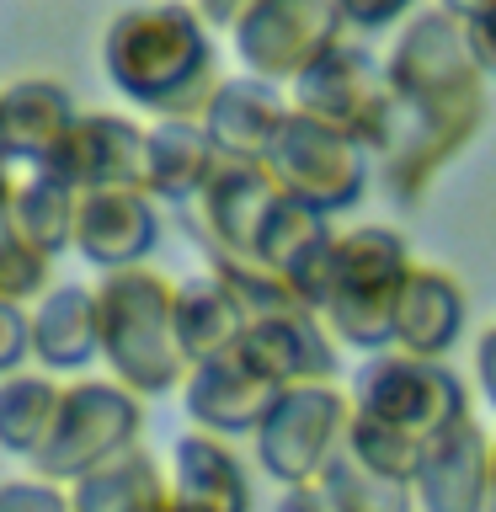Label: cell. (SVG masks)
I'll return each instance as SVG.
<instances>
[{
    "label": "cell",
    "mask_w": 496,
    "mask_h": 512,
    "mask_svg": "<svg viewBox=\"0 0 496 512\" xmlns=\"http://www.w3.org/2000/svg\"><path fill=\"white\" fill-rule=\"evenodd\" d=\"M288 107H294L299 118H315V123L336 128V134L358 139L363 150L379 160L384 139H390V123H395L390 70H384L363 43H342V48H331L315 70H304L294 86H288Z\"/></svg>",
    "instance_id": "obj_8"
},
{
    "label": "cell",
    "mask_w": 496,
    "mask_h": 512,
    "mask_svg": "<svg viewBox=\"0 0 496 512\" xmlns=\"http://www.w3.org/2000/svg\"><path fill=\"white\" fill-rule=\"evenodd\" d=\"M160 246V203L144 187H102L80 192L75 219V256L96 272L144 267Z\"/></svg>",
    "instance_id": "obj_13"
},
{
    "label": "cell",
    "mask_w": 496,
    "mask_h": 512,
    "mask_svg": "<svg viewBox=\"0 0 496 512\" xmlns=\"http://www.w3.org/2000/svg\"><path fill=\"white\" fill-rule=\"evenodd\" d=\"M384 70H390V91H395V123L374 166L390 203L411 208L427 198L438 171L454 166L486 128L491 75L475 59L470 27H459L438 6H422L400 22Z\"/></svg>",
    "instance_id": "obj_1"
},
{
    "label": "cell",
    "mask_w": 496,
    "mask_h": 512,
    "mask_svg": "<svg viewBox=\"0 0 496 512\" xmlns=\"http://www.w3.org/2000/svg\"><path fill=\"white\" fill-rule=\"evenodd\" d=\"M336 347L342 342L315 310H283L251 320L240 358L278 390H294V384H336Z\"/></svg>",
    "instance_id": "obj_16"
},
{
    "label": "cell",
    "mask_w": 496,
    "mask_h": 512,
    "mask_svg": "<svg viewBox=\"0 0 496 512\" xmlns=\"http://www.w3.org/2000/svg\"><path fill=\"white\" fill-rule=\"evenodd\" d=\"M166 512H198V507H187V502H176V496H171V502H166Z\"/></svg>",
    "instance_id": "obj_42"
},
{
    "label": "cell",
    "mask_w": 496,
    "mask_h": 512,
    "mask_svg": "<svg viewBox=\"0 0 496 512\" xmlns=\"http://www.w3.org/2000/svg\"><path fill=\"white\" fill-rule=\"evenodd\" d=\"M352 411L374 416V422H390L411 438H443L448 427H459L470 411V384H464L448 363L432 358H411V352H374V358L358 363V374L347 379Z\"/></svg>",
    "instance_id": "obj_5"
},
{
    "label": "cell",
    "mask_w": 496,
    "mask_h": 512,
    "mask_svg": "<svg viewBox=\"0 0 496 512\" xmlns=\"http://www.w3.org/2000/svg\"><path fill=\"white\" fill-rule=\"evenodd\" d=\"M219 166H224V155L214 150L203 118L150 123V171H144V187H150L155 203H166L182 214V208L219 176Z\"/></svg>",
    "instance_id": "obj_22"
},
{
    "label": "cell",
    "mask_w": 496,
    "mask_h": 512,
    "mask_svg": "<svg viewBox=\"0 0 496 512\" xmlns=\"http://www.w3.org/2000/svg\"><path fill=\"white\" fill-rule=\"evenodd\" d=\"M43 171L70 182L75 192L144 187V171H150V128H139L123 112H80L75 134L64 139V150Z\"/></svg>",
    "instance_id": "obj_12"
},
{
    "label": "cell",
    "mask_w": 496,
    "mask_h": 512,
    "mask_svg": "<svg viewBox=\"0 0 496 512\" xmlns=\"http://www.w3.org/2000/svg\"><path fill=\"white\" fill-rule=\"evenodd\" d=\"M0 512H70V491L43 475L0 480Z\"/></svg>",
    "instance_id": "obj_31"
},
{
    "label": "cell",
    "mask_w": 496,
    "mask_h": 512,
    "mask_svg": "<svg viewBox=\"0 0 496 512\" xmlns=\"http://www.w3.org/2000/svg\"><path fill=\"white\" fill-rule=\"evenodd\" d=\"M171 496L198 512H251V480L230 438L192 427L171 443Z\"/></svg>",
    "instance_id": "obj_21"
},
{
    "label": "cell",
    "mask_w": 496,
    "mask_h": 512,
    "mask_svg": "<svg viewBox=\"0 0 496 512\" xmlns=\"http://www.w3.org/2000/svg\"><path fill=\"white\" fill-rule=\"evenodd\" d=\"M347 6L342 0H256L230 27L235 59L246 75L294 86L304 70H315L331 48L347 43Z\"/></svg>",
    "instance_id": "obj_9"
},
{
    "label": "cell",
    "mask_w": 496,
    "mask_h": 512,
    "mask_svg": "<svg viewBox=\"0 0 496 512\" xmlns=\"http://www.w3.org/2000/svg\"><path fill=\"white\" fill-rule=\"evenodd\" d=\"M464 320H470V294L448 267L416 262V272L400 288L395 304V352L411 358L448 363V352L464 342Z\"/></svg>",
    "instance_id": "obj_18"
},
{
    "label": "cell",
    "mask_w": 496,
    "mask_h": 512,
    "mask_svg": "<svg viewBox=\"0 0 496 512\" xmlns=\"http://www.w3.org/2000/svg\"><path fill=\"white\" fill-rule=\"evenodd\" d=\"M475 384L486 395V406L496 411V320L475 336Z\"/></svg>",
    "instance_id": "obj_34"
},
{
    "label": "cell",
    "mask_w": 496,
    "mask_h": 512,
    "mask_svg": "<svg viewBox=\"0 0 496 512\" xmlns=\"http://www.w3.org/2000/svg\"><path fill=\"white\" fill-rule=\"evenodd\" d=\"M278 198L283 187L267 166H230L224 160L214 182L182 208V230L198 240L208 262H256V240H262V224Z\"/></svg>",
    "instance_id": "obj_11"
},
{
    "label": "cell",
    "mask_w": 496,
    "mask_h": 512,
    "mask_svg": "<svg viewBox=\"0 0 496 512\" xmlns=\"http://www.w3.org/2000/svg\"><path fill=\"white\" fill-rule=\"evenodd\" d=\"M64 491H70V512H166L171 470H160L150 448H134Z\"/></svg>",
    "instance_id": "obj_25"
},
{
    "label": "cell",
    "mask_w": 496,
    "mask_h": 512,
    "mask_svg": "<svg viewBox=\"0 0 496 512\" xmlns=\"http://www.w3.org/2000/svg\"><path fill=\"white\" fill-rule=\"evenodd\" d=\"M416 272L411 240L395 224H358L336 230V299L326 304V326L342 347L363 352H390L395 347V304L400 288Z\"/></svg>",
    "instance_id": "obj_4"
},
{
    "label": "cell",
    "mask_w": 496,
    "mask_h": 512,
    "mask_svg": "<svg viewBox=\"0 0 496 512\" xmlns=\"http://www.w3.org/2000/svg\"><path fill=\"white\" fill-rule=\"evenodd\" d=\"M48 288H54V256L22 235V224L11 219V208H0V299L32 310Z\"/></svg>",
    "instance_id": "obj_29"
},
{
    "label": "cell",
    "mask_w": 496,
    "mask_h": 512,
    "mask_svg": "<svg viewBox=\"0 0 496 512\" xmlns=\"http://www.w3.org/2000/svg\"><path fill=\"white\" fill-rule=\"evenodd\" d=\"M342 454L358 464V470L379 475V480H395V486H416V470L427 459V443L400 432L390 422H374V416L352 411V427H347V448Z\"/></svg>",
    "instance_id": "obj_27"
},
{
    "label": "cell",
    "mask_w": 496,
    "mask_h": 512,
    "mask_svg": "<svg viewBox=\"0 0 496 512\" xmlns=\"http://www.w3.org/2000/svg\"><path fill=\"white\" fill-rule=\"evenodd\" d=\"M102 358V331H96V288L54 283L32 304V363L43 374H80Z\"/></svg>",
    "instance_id": "obj_20"
},
{
    "label": "cell",
    "mask_w": 496,
    "mask_h": 512,
    "mask_svg": "<svg viewBox=\"0 0 496 512\" xmlns=\"http://www.w3.org/2000/svg\"><path fill=\"white\" fill-rule=\"evenodd\" d=\"M320 486H326V496H331L336 512H416L411 486H395V480L368 475V470H358L347 454L336 459L326 475H320Z\"/></svg>",
    "instance_id": "obj_30"
},
{
    "label": "cell",
    "mask_w": 496,
    "mask_h": 512,
    "mask_svg": "<svg viewBox=\"0 0 496 512\" xmlns=\"http://www.w3.org/2000/svg\"><path fill=\"white\" fill-rule=\"evenodd\" d=\"M192 6H198V16H203L208 27H224V32H230L240 16L256 6V0H192Z\"/></svg>",
    "instance_id": "obj_37"
},
{
    "label": "cell",
    "mask_w": 496,
    "mask_h": 512,
    "mask_svg": "<svg viewBox=\"0 0 496 512\" xmlns=\"http://www.w3.org/2000/svg\"><path fill=\"white\" fill-rule=\"evenodd\" d=\"M144 438V400L123 390L118 379H75L64 390V411L54 427V443L32 464V475L54 480V486H75L102 464L134 454Z\"/></svg>",
    "instance_id": "obj_7"
},
{
    "label": "cell",
    "mask_w": 496,
    "mask_h": 512,
    "mask_svg": "<svg viewBox=\"0 0 496 512\" xmlns=\"http://www.w3.org/2000/svg\"><path fill=\"white\" fill-rule=\"evenodd\" d=\"M27 358H32V310L0 299V379L22 374Z\"/></svg>",
    "instance_id": "obj_32"
},
{
    "label": "cell",
    "mask_w": 496,
    "mask_h": 512,
    "mask_svg": "<svg viewBox=\"0 0 496 512\" xmlns=\"http://www.w3.org/2000/svg\"><path fill=\"white\" fill-rule=\"evenodd\" d=\"M342 6L358 32H379V27H395L406 16H416V0H342Z\"/></svg>",
    "instance_id": "obj_33"
},
{
    "label": "cell",
    "mask_w": 496,
    "mask_h": 512,
    "mask_svg": "<svg viewBox=\"0 0 496 512\" xmlns=\"http://www.w3.org/2000/svg\"><path fill=\"white\" fill-rule=\"evenodd\" d=\"M278 384L262 379L256 368L235 352L224 358H208L198 368H187V384H182V406H187V422L214 432V438H256V427L267 422V411L278 406Z\"/></svg>",
    "instance_id": "obj_14"
},
{
    "label": "cell",
    "mask_w": 496,
    "mask_h": 512,
    "mask_svg": "<svg viewBox=\"0 0 496 512\" xmlns=\"http://www.w3.org/2000/svg\"><path fill=\"white\" fill-rule=\"evenodd\" d=\"M411 496L416 512H491V432L464 416L432 438Z\"/></svg>",
    "instance_id": "obj_17"
},
{
    "label": "cell",
    "mask_w": 496,
    "mask_h": 512,
    "mask_svg": "<svg viewBox=\"0 0 496 512\" xmlns=\"http://www.w3.org/2000/svg\"><path fill=\"white\" fill-rule=\"evenodd\" d=\"M491 512H496V432H491Z\"/></svg>",
    "instance_id": "obj_40"
},
{
    "label": "cell",
    "mask_w": 496,
    "mask_h": 512,
    "mask_svg": "<svg viewBox=\"0 0 496 512\" xmlns=\"http://www.w3.org/2000/svg\"><path fill=\"white\" fill-rule=\"evenodd\" d=\"M64 390L70 384H59V374H43V368H22V374L0 379V454L38 464L43 448L54 443Z\"/></svg>",
    "instance_id": "obj_24"
},
{
    "label": "cell",
    "mask_w": 496,
    "mask_h": 512,
    "mask_svg": "<svg viewBox=\"0 0 496 512\" xmlns=\"http://www.w3.org/2000/svg\"><path fill=\"white\" fill-rule=\"evenodd\" d=\"M432 6L448 11L459 27H470V32H475V27H486L491 16H496V0H432Z\"/></svg>",
    "instance_id": "obj_36"
},
{
    "label": "cell",
    "mask_w": 496,
    "mask_h": 512,
    "mask_svg": "<svg viewBox=\"0 0 496 512\" xmlns=\"http://www.w3.org/2000/svg\"><path fill=\"white\" fill-rule=\"evenodd\" d=\"M336 230H331V214H320L315 203L304 198H283L272 203V214L262 224V240H256V262L272 267V272H288L299 256H310L315 246H326Z\"/></svg>",
    "instance_id": "obj_28"
},
{
    "label": "cell",
    "mask_w": 496,
    "mask_h": 512,
    "mask_svg": "<svg viewBox=\"0 0 496 512\" xmlns=\"http://www.w3.org/2000/svg\"><path fill=\"white\" fill-rule=\"evenodd\" d=\"M246 304L235 299V288L219 272H192L176 283V342L187 352V368H198L208 358H224L246 342Z\"/></svg>",
    "instance_id": "obj_23"
},
{
    "label": "cell",
    "mask_w": 496,
    "mask_h": 512,
    "mask_svg": "<svg viewBox=\"0 0 496 512\" xmlns=\"http://www.w3.org/2000/svg\"><path fill=\"white\" fill-rule=\"evenodd\" d=\"M102 70L123 91V102L160 118H203L214 91L224 86L214 27L192 0H155L128 6L102 32Z\"/></svg>",
    "instance_id": "obj_2"
},
{
    "label": "cell",
    "mask_w": 496,
    "mask_h": 512,
    "mask_svg": "<svg viewBox=\"0 0 496 512\" xmlns=\"http://www.w3.org/2000/svg\"><path fill=\"white\" fill-rule=\"evenodd\" d=\"M96 331L102 368L139 400L171 395L187 384V352L176 342V278L160 267L102 272L96 283Z\"/></svg>",
    "instance_id": "obj_3"
},
{
    "label": "cell",
    "mask_w": 496,
    "mask_h": 512,
    "mask_svg": "<svg viewBox=\"0 0 496 512\" xmlns=\"http://www.w3.org/2000/svg\"><path fill=\"white\" fill-rule=\"evenodd\" d=\"M16 182H22V171H16V166H0V208H11Z\"/></svg>",
    "instance_id": "obj_39"
},
{
    "label": "cell",
    "mask_w": 496,
    "mask_h": 512,
    "mask_svg": "<svg viewBox=\"0 0 496 512\" xmlns=\"http://www.w3.org/2000/svg\"><path fill=\"white\" fill-rule=\"evenodd\" d=\"M352 427V395L342 384H294L278 395L267 422L256 427V464L272 486H310L342 459Z\"/></svg>",
    "instance_id": "obj_6"
},
{
    "label": "cell",
    "mask_w": 496,
    "mask_h": 512,
    "mask_svg": "<svg viewBox=\"0 0 496 512\" xmlns=\"http://www.w3.org/2000/svg\"><path fill=\"white\" fill-rule=\"evenodd\" d=\"M0 107H6V160L16 171H43L80 123L75 96L54 75L6 80L0 86Z\"/></svg>",
    "instance_id": "obj_19"
},
{
    "label": "cell",
    "mask_w": 496,
    "mask_h": 512,
    "mask_svg": "<svg viewBox=\"0 0 496 512\" xmlns=\"http://www.w3.org/2000/svg\"><path fill=\"white\" fill-rule=\"evenodd\" d=\"M0 166H11L6 160V107H0Z\"/></svg>",
    "instance_id": "obj_41"
},
{
    "label": "cell",
    "mask_w": 496,
    "mask_h": 512,
    "mask_svg": "<svg viewBox=\"0 0 496 512\" xmlns=\"http://www.w3.org/2000/svg\"><path fill=\"white\" fill-rule=\"evenodd\" d=\"M267 171L278 176V187L288 198L315 203L320 214H347V208L363 203L368 171H379V166L358 139H347V134H336V128L294 112L283 128V139H278V150L267 160Z\"/></svg>",
    "instance_id": "obj_10"
},
{
    "label": "cell",
    "mask_w": 496,
    "mask_h": 512,
    "mask_svg": "<svg viewBox=\"0 0 496 512\" xmlns=\"http://www.w3.org/2000/svg\"><path fill=\"white\" fill-rule=\"evenodd\" d=\"M272 512H336V507H331L326 486H320V480H310V486H288Z\"/></svg>",
    "instance_id": "obj_35"
},
{
    "label": "cell",
    "mask_w": 496,
    "mask_h": 512,
    "mask_svg": "<svg viewBox=\"0 0 496 512\" xmlns=\"http://www.w3.org/2000/svg\"><path fill=\"white\" fill-rule=\"evenodd\" d=\"M11 219L22 224V235L32 246H43L48 256H64V251H75L80 192L48 171H22L16 198H11Z\"/></svg>",
    "instance_id": "obj_26"
},
{
    "label": "cell",
    "mask_w": 496,
    "mask_h": 512,
    "mask_svg": "<svg viewBox=\"0 0 496 512\" xmlns=\"http://www.w3.org/2000/svg\"><path fill=\"white\" fill-rule=\"evenodd\" d=\"M470 43H475V59H480V70H486L491 80H496V16L486 27H475L470 32Z\"/></svg>",
    "instance_id": "obj_38"
},
{
    "label": "cell",
    "mask_w": 496,
    "mask_h": 512,
    "mask_svg": "<svg viewBox=\"0 0 496 512\" xmlns=\"http://www.w3.org/2000/svg\"><path fill=\"white\" fill-rule=\"evenodd\" d=\"M288 118H294V107H288L283 86L256 75H224V86L203 112V128L230 166H267Z\"/></svg>",
    "instance_id": "obj_15"
}]
</instances>
